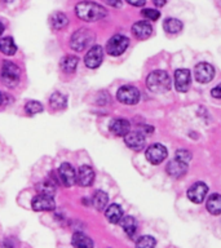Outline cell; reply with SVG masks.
<instances>
[{"mask_svg":"<svg viewBox=\"0 0 221 248\" xmlns=\"http://www.w3.org/2000/svg\"><path fill=\"white\" fill-rule=\"evenodd\" d=\"M75 13L78 18L85 22H96L98 19H102L106 17L108 12L102 5L92 1H81L78 3L75 7Z\"/></svg>","mask_w":221,"mask_h":248,"instance_id":"6da1fadb","label":"cell"},{"mask_svg":"<svg viewBox=\"0 0 221 248\" xmlns=\"http://www.w3.org/2000/svg\"><path fill=\"white\" fill-rule=\"evenodd\" d=\"M146 87L154 93H164L171 89V78L170 75L163 71L157 70L149 74L146 78Z\"/></svg>","mask_w":221,"mask_h":248,"instance_id":"7a4b0ae2","label":"cell"},{"mask_svg":"<svg viewBox=\"0 0 221 248\" xmlns=\"http://www.w3.org/2000/svg\"><path fill=\"white\" fill-rule=\"evenodd\" d=\"M0 78L4 85H7L9 88H13L19 83L21 79V69L16 65L15 62L4 61L0 70Z\"/></svg>","mask_w":221,"mask_h":248,"instance_id":"3957f363","label":"cell"},{"mask_svg":"<svg viewBox=\"0 0 221 248\" xmlns=\"http://www.w3.org/2000/svg\"><path fill=\"white\" fill-rule=\"evenodd\" d=\"M93 39H95V34L92 32V30H89V29H79V30H77L71 35L70 46L75 52H81V50H84L93 42Z\"/></svg>","mask_w":221,"mask_h":248,"instance_id":"277c9868","label":"cell"},{"mask_svg":"<svg viewBox=\"0 0 221 248\" xmlns=\"http://www.w3.org/2000/svg\"><path fill=\"white\" fill-rule=\"evenodd\" d=\"M129 46V39L124 35H114L109 39L108 44H106V52L110 56L118 57L120 54H123L126 49Z\"/></svg>","mask_w":221,"mask_h":248,"instance_id":"5b68a950","label":"cell"},{"mask_svg":"<svg viewBox=\"0 0 221 248\" xmlns=\"http://www.w3.org/2000/svg\"><path fill=\"white\" fill-rule=\"evenodd\" d=\"M140 91L133 85H123L116 92L118 101L126 105H136L140 101Z\"/></svg>","mask_w":221,"mask_h":248,"instance_id":"8992f818","label":"cell"},{"mask_svg":"<svg viewBox=\"0 0 221 248\" xmlns=\"http://www.w3.org/2000/svg\"><path fill=\"white\" fill-rule=\"evenodd\" d=\"M31 207L36 212H47V211H53L56 208V202L52 195L46 194H38L31 202Z\"/></svg>","mask_w":221,"mask_h":248,"instance_id":"52a82bcc","label":"cell"},{"mask_svg":"<svg viewBox=\"0 0 221 248\" xmlns=\"http://www.w3.org/2000/svg\"><path fill=\"white\" fill-rule=\"evenodd\" d=\"M167 154L168 153H167V149L164 145H162V143H153V145L147 147L146 154L145 155H146L147 162H150L151 164L157 166V164H160L167 158Z\"/></svg>","mask_w":221,"mask_h":248,"instance_id":"ba28073f","label":"cell"},{"mask_svg":"<svg viewBox=\"0 0 221 248\" xmlns=\"http://www.w3.org/2000/svg\"><path fill=\"white\" fill-rule=\"evenodd\" d=\"M102 61H104V48L101 46H93L84 57L85 66L89 69H97L98 66H101Z\"/></svg>","mask_w":221,"mask_h":248,"instance_id":"9c48e42d","label":"cell"},{"mask_svg":"<svg viewBox=\"0 0 221 248\" xmlns=\"http://www.w3.org/2000/svg\"><path fill=\"white\" fill-rule=\"evenodd\" d=\"M194 75H195L197 81H199L202 84H205L215 78V69L212 67V65H209L207 62H201L195 66Z\"/></svg>","mask_w":221,"mask_h":248,"instance_id":"30bf717a","label":"cell"},{"mask_svg":"<svg viewBox=\"0 0 221 248\" xmlns=\"http://www.w3.org/2000/svg\"><path fill=\"white\" fill-rule=\"evenodd\" d=\"M58 178L66 187H71L77 184V173L70 163H62L58 168Z\"/></svg>","mask_w":221,"mask_h":248,"instance_id":"8fae6325","label":"cell"},{"mask_svg":"<svg viewBox=\"0 0 221 248\" xmlns=\"http://www.w3.org/2000/svg\"><path fill=\"white\" fill-rule=\"evenodd\" d=\"M124 142L132 150L141 151L146 145V139L142 132H128L124 136Z\"/></svg>","mask_w":221,"mask_h":248,"instance_id":"7c38bea8","label":"cell"},{"mask_svg":"<svg viewBox=\"0 0 221 248\" xmlns=\"http://www.w3.org/2000/svg\"><path fill=\"white\" fill-rule=\"evenodd\" d=\"M191 84V73L188 69H178L174 73V85L178 92H188Z\"/></svg>","mask_w":221,"mask_h":248,"instance_id":"4fadbf2b","label":"cell"},{"mask_svg":"<svg viewBox=\"0 0 221 248\" xmlns=\"http://www.w3.org/2000/svg\"><path fill=\"white\" fill-rule=\"evenodd\" d=\"M207 193H208V186L205 185V182H195L188 190V198L193 203H202L207 197Z\"/></svg>","mask_w":221,"mask_h":248,"instance_id":"5bb4252c","label":"cell"},{"mask_svg":"<svg viewBox=\"0 0 221 248\" xmlns=\"http://www.w3.org/2000/svg\"><path fill=\"white\" fill-rule=\"evenodd\" d=\"M95 170L92 167L89 166H81L77 172V184L83 186V187H88L95 181Z\"/></svg>","mask_w":221,"mask_h":248,"instance_id":"9a60e30c","label":"cell"},{"mask_svg":"<svg viewBox=\"0 0 221 248\" xmlns=\"http://www.w3.org/2000/svg\"><path fill=\"white\" fill-rule=\"evenodd\" d=\"M167 173L170 174L171 177L174 178H180L182 176H185L188 172V163L182 162L180 159L174 158V160H171L166 167Z\"/></svg>","mask_w":221,"mask_h":248,"instance_id":"2e32d148","label":"cell"},{"mask_svg":"<svg viewBox=\"0 0 221 248\" xmlns=\"http://www.w3.org/2000/svg\"><path fill=\"white\" fill-rule=\"evenodd\" d=\"M129 129H131V123L123 118H116L109 124V131L111 132L112 135L119 136V137H124L129 132Z\"/></svg>","mask_w":221,"mask_h":248,"instance_id":"e0dca14e","label":"cell"},{"mask_svg":"<svg viewBox=\"0 0 221 248\" xmlns=\"http://www.w3.org/2000/svg\"><path fill=\"white\" fill-rule=\"evenodd\" d=\"M132 34L136 39L145 40V39L150 38V35L153 34V26L146 21H139L132 26Z\"/></svg>","mask_w":221,"mask_h":248,"instance_id":"ac0fdd59","label":"cell"},{"mask_svg":"<svg viewBox=\"0 0 221 248\" xmlns=\"http://www.w3.org/2000/svg\"><path fill=\"white\" fill-rule=\"evenodd\" d=\"M105 216L109 222L111 224H119L123 217V209L119 204H110L105 208Z\"/></svg>","mask_w":221,"mask_h":248,"instance_id":"d6986e66","label":"cell"},{"mask_svg":"<svg viewBox=\"0 0 221 248\" xmlns=\"http://www.w3.org/2000/svg\"><path fill=\"white\" fill-rule=\"evenodd\" d=\"M50 27L53 29V30H62V29H65L67 26V23H69V18H67V16L65 13H62V12H56L53 15L50 16Z\"/></svg>","mask_w":221,"mask_h":248,"instance_id":"ffe728a7","label":"cell"},{"mask_svg":"<svg viewBox=\"0 0 221 248\" xmlns=\"http://www.w3.org/2000/svg\"><path fill=\"white\" fill-rule=\"evenodd\" d=\"M120 224H122V228H123L124 232L127 234L129 238H133L137 232V221H136L135 217L132 216H123L122 220H120Z\"/></svg>","mask_w":221,"mask_h":248,"instance_id":"44dd1931","label":"cell"},{"mask_svg":"<svg viewBox=\"0 0 221 248\" xmlns=\"http://www.w3.org/2000/svg\"><path fill=\"white\" fill-rule=\"evenodd\" d=\"M78 63H79V58L77 56L70 54V56H65V57L62 58L61 62H60V67L62 69V71L71 74L77 70Z\"/></svg>","mask_w":221,"mask_h":248,"instance_id":"7402d4cb","label":"cell"},{"mask_svg":"<svg viewBox=\"0 0 221 248\" xmlns=\"http://www.w3.org/2000/svg\"><path fill=\"white\" fill-rule=\"evenodd\" d=\"M0 52L5 56H13L17 52V46L11 36L0 38Z\"/></svg>","mask_w":221,"mask_h":248,"instance_id":"603a6c76","label":"cell"},{"mask_svg":"<svg viewBox=\"0 0 221 248\" xmlns=\"http://www.w3.org/2000/svg\"><path fill=\"white\" fill-rule=\"evenodd\" d=\"M109 197L108 194L102 191V190H97L96 193L93 194L92 197V204L97 211H104L108 207Z\"/></svg>","mask_w":221,"mask_h":248,"instance_id":"cb8c5ba5","label":"cell"},{"mask_svg":"<svg viewBox=\"0 0 221 248\" xmlns=\"http://www.w3.org/2000/svg\"><path fill=\"white\" fill-rule=\"evenodd\" d=\"M49 105L53 110H62L67 106V97L61 92H54L49 97Z\"/></svg>","mask_w":221,"mask_h":248,"instance_id":"d4e9b609","label":"cell"},{"mask_svg":"<svg viewBox=\"0 0 221 248\" xmlns=\"http://www.w3.org/2000/svg\"><path fill=\"white\" fill-rule=\"evenodd\" d=\"M71 244L79 248L93 247L95 246L93 240L89 236L85 235V234H83V232H75L73 235V239H71Z\"/></svg>","mask_w":221,"mask_h":248,"instance_id":"484cf974","label":"cell"},{"mask_svg":"<svg viewBox=\"0 0 221 248\" xmlns=\"http://www.w3.org/2000/svg\"><path fill=\"white\" fill-rule=\"evenodd\" d=\"M163 29L168 34H178L182 30V22L177 18H166L163 22Z\"/></svg>","mask_w":221,"mask_h":248,"instance_id":"4316f807","label":"cell"},{"mask_svg":"<svg viewBox=\"0 0 221 248\" xmlns=\"http://www.w3.org/2000/svg\"><path fill=\"white\" fill-rule=\"evenodd\" d=\"M207 209L212 215H221V195L212 194L207 201Z\"/></svg>","mask_w":221,"mask_h":248,"instance_id":"83f0119b","label":"cell"},{"mask_svg":"<svg viewBox=\"0 0 221 248\" xmlns=\"http://www.w3.org/2000/svg\"><path fill=\"white\" fill-rule=\"evenodd\" d=\"M56 186H57V182L54 180H46L36 185V190L39 194H46V195L53 197V194L56 193Z\"/></svg>","mask_w":221,"mask_h":248,"instance_id":"f1b7e54d","label":"cell"},{"mask_svg":"<svg viewBox=\"0 0 221 248\" xmlns=\"http://www.w3.org/2000/svg\"><path fill=\"white\" fill-rule=\"evenodd\" d=\"M44 110L43 105L39 102V101H29L26 105H25V111L29 114V115H36L39 112H42Z\"/></svg>","mask_w":221,"mask_h":248,"instance_id":"f546056e","label":"cell"},{"mask_svg":"<svg viewBox=\"0 0 221 248\" xmlns=\"http://www.w3.org/2000/svg\"><path fill=\"white\" fill-rule=\"evenodd\" d=\"M155 244H157V240L150 235L140 236L139 239H137V242H136V246H137V247H143V248L155 247Z\"/></svg>","mask_w":221,"mask_h":248,"instance_id":"4dcf8cb0","label":"cell"},{"mask_svg":"<svg viewBox=\"0 0 221 248\" xmlns=\"http://www.w3.org/2000/svg\"><path fill=\"white\" fill-rule=\"evenodd\" d=\"M142 16L146 19H150V21H157V19L160 17V12L157 11V9H150V8H147V9H143L142 11Z\"/></svg>","mask_w":221,"mask_h":248,"instance_id":"1f68e13d","label":"cell"},{"mask_svg":"<svg viewBox=\"0 0 221 248\" xmlns=\"http://www.w3.org/2000/svg\"><path fill=\"white\" fill-rule=\"evenodd\" d=\"M176 158L180 159V160H182V162L189 163L190 160H191V153L188 150H185V149H182V150H177L176 151Z\"/></svg>","mask_w":221,"mask_h":248,"instance_id":"d6a6232c","label":"cell"},{"mask_svg":"<svg viewBox=\"0 0 221 248\" xmlns=\"http://www.w3.org/2000/svg\"><path fill=\"white\" fill-rule=\"evenodd\" d=\"M126 1L133 5V7H143L145 3H146V0H126Z\"/></svg>","mask_w":221,"mask_h":248,"instance_id":"836d02e7","label":"cell"},{"mask_svg":"<svg viewBox=\"0 0 221 248\" xmlns=\"http://www.w3.org/2000/svg\"><path fill=\"white\" fill-rule=\"evenodd\" d=\"M211 94H212L215 98H221V84L216 85V87L211 91Z\"/></svg>","mask_w":221,"mask_h":248,"instance_id":"e575fe53","label":"cell"},{"mask_svg":"<svg viewBox=\"0 0 221 248\" xmlns=\"http://www.w3.org/2000/svg\"><path fill=\"white\" fill-rule=\"evenodd\" d=\"M106 3L110 4L111 7H120L122 5V0H106Z\"/></svg>","mask_w":221,"mask_h":248,"instance_id":"d590c367","label":"cell"},{"mask_svg":"<svg viewBox=\"0 0 221 248\" xmlns=\"http://www.w3.org/2000/svg\"><path fill=\"white\" fill-rule=\"evenodd\" d=\"M154 4L157 7H163L166 4V0H154Z\"/></svg>","mask_w":221,"mask_h":248,"instance_id":"8d00e7d4","label":"cell"},{"mask_svg":"<svg viewBox=\"0 0 221 248\" xmlns=\"http://www.w3.org/2000/svg\"><path fill=\"white\" fill-rule=\"evenodd\" d=\"M4 32V25L1 22H0V35L3 34Z\"/></svg>","mask_w":221,"mask_h":248,"instance_id":"74e56055","label":"cell"},{"mask_svg":"<svg viewBox=\"0 0 221 248\" xmlns=\"http://www.w3.org/2000/svg\"><path fill=\"white\" fill-rule=\"evenodd\" d=\"M3 104V93L0 92V105Z\"/></svg>","mask_w":221,"mask_h":248,"instance_id":"f35d334b","label":"cell"}]
</instances>
